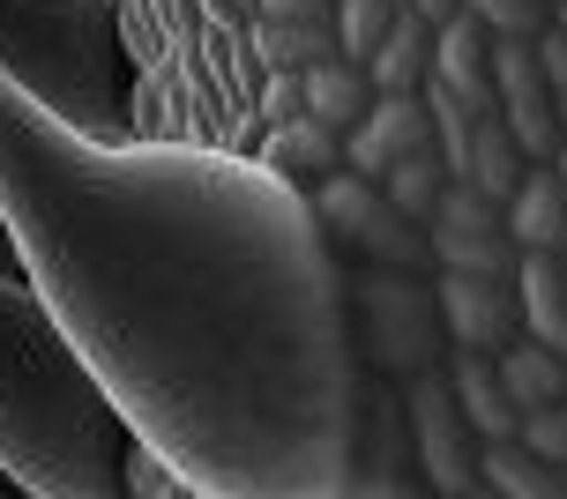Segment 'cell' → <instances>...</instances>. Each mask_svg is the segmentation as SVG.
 I'll use <instances>...</instances> for the list:
<instances>
[{"mask_svg":"<svg viewBox=\"0 0 567 499\" xmlns=\"http://www.w3.org/2000/svg\"><path fill=\"white\" fill-rule=\"evenodd\" d=\"M493 38H538L553 23V0H463Z\"/></svg>","mask_w":567,"mask_h":499,"instance_id":"obj_26","label":"cell"},{"mask_svg":"<svg viewBox=\"0 0 567 499\" xmlns=\"http://www.w3.org/2000/svg\"><path fill=\"white\" fill-rule=\"evenodd\" d=\"M307 195H313V217H321V231H329V247H351L359 261H373V269H425V261H433L425 223L403 217L367 171L337 165L329 179H313Z\"/></svg>","mask_w":567,"mask_h":499,"instance_id":"obj_6","label":"cell"},{"mask_svg":"<svg viewBox=\"0 0 567 499\" xmlns=\"http://www.w3.org/2000/svg\"><path fill=\"white\" fill-rule=\"evenodd\" d=\"M403 388V417H411V455H419V485L441 499H478L485 477H478V433L463 425V410H455L449 395V373L441 365H425V373H411V381H396Z\"/></svg>","mask_w":567,"mask_h":499,"instance_id":"obj_7","label":"cell"},{"mask_svg":"<svg viewBox=\"0 0 567 499\" xmlns=\"http://www.w3.org/2000/svg\"><path fill=\"white\" fill-rule=\"evenodd\" d=\"M515 440L530 447V455H545V462H560V470H567V395L515 417Z\"/></svg>","mask_w":567,"mask_h":499,"instance_id":"obj_27","label":"cell"},{"mask_svg":"<svg viewBox=\"0 0 567 499\" xmlns=\"http://www.w3.org/2000/svg\"><path fill=\"white\" fill-rule=\"evenodd\" d=\"M261 165H277L284 179H299V187H313V179H329V171L343 165V135L337 127H321L313 112H299V119H284V127H269V135L255 142Z\"/></svg>","mask_w":567,"mask_h":499,"instance_id":"obj_18","label":"cell"},{"mask_svg":"<svg viewBox=\"0 0 567 499\" xmlns=\"http://www.w3.org/2000/svg\"><path fill=\"white\" fill-rule=\"evenodd\" d=\"M493 365H501V388H508L515 417L567 395V358H560V351H545V343H530V335H515L508 351H493Z\"/></svg>","mask_w":567,"mask_h":499,"instance_id":"obj_22","label":"cell"},{"mask_svg":"<svg viewBox=\"0 0 567 499\" xmlns=\"http://www.w3.org/2000/svg\"><path fill=\"white\" fill-rule=\"evenodd\" d=\"M501 223H508L515 253L523 247H545V253H567V187L560 171H523V187L501 201Z\"/></svg>","mask_w":567,"mask_h":499,"instance_id":"obj_16","label":"cell"},{"mask_svg":"<svg viewBox=\"0 0 567 499\" xmlns=\"http://www.w3.org/2000/svg\"><path fill=\"white\" fill-rule=\"evenodd\" d=\"M433 83H449L471 105H493V30L455 8L449 23H433Z\"/></svg>","mask_w":567,"mask_h":499,"instance_id":"obj_14","label":"cell"},{"mask_svg":"<svg viewBox=\"0 0 567 499\" xmlns=\"http://www.w3.org/2000/svg\"><path fill=\"white\" fill-rule=\"evenodd\" d=\"M127 499H187V485L172 477V462L157 447H127Z\"/></svg>","mask_w":567,"mask_h":499,"instance_id":"obj_28","label":"cell"},{"mask_svg":"<svg viewBox=\"0 0 567 499\" xmlns=\"http://www.w3.org/2000/svg\"><path fill=\"white\" fill-rule=\"evenodd\" d=\"M553 23H560V30H567V0H553Z\"/></svg>","mask_w":567,"mask_h":499,"instance_id":"obj_33","label":"cell"},{"mask_svg":"<svg viewBox=\"0 0 567 499\" xmlns=\"http://www.w3.org/2000/svg\"><path fill=\"white\" fill-rule=\"evenodd\" d=\"M359 75H367V90H389V97H411V90H425V75H433V23H419L411 8H396L389 38H381V45L359 60Z\"/></svg>","mask_w":567,"mask_h":499,"instance_id":"obj_17","label":"cell"},{"mask_svg":"<svg viewBox=\"0 0 567 499\" xmlns=\"http://www.w3.org/2000/svg\"><path fill=\"white\" fill-rule=\"evenodd\" d=\"M373 187H381V195L396 201L403 217H419V223H425V209L441 201V187H449V165H441V149L425 142V149H403V157H396L389 171H381Z\"/></svg>","mask_w":567,"mask_h":499,"instance_id":"obj_24","label":"cell"},{"mask_svg":"<svg viewBox=\"0 0 567 499\" xmlns=\"http://www.w3.org/2000/svg\"><path fill=\"white\" fill-rule=\"evenodd\" d=\"M478 477H485V492H501V499H560L567 492L560 462L530 455L515 433L508 440H478Z\"/></svg>","mask_w":567,"mask_h":499,"instance_id":"obj_21","label":"cell"},{"mask_svg":"<svg viewBox=\"0 0 567 499\" xmlns=\"http://www.w3.org/2000/svg\"><path fill=\"white\" fill-rule=\"evenodd\" d=\"M343 305H351V351L381 381H411L425 365H441V351H449L441 299H433L425 269H373L367 261V277L343 283Z\"/></svg>","mask_w":567,"mask_h":499,"instance_id":"obj_5","label":"cell"},{"mask_svg":"<svg viewBox=\"0 0 567 499\" xmlns=\"http://www.w3.org/2000/svg\"><path fill=\"white\" fill-rule=\"evenodd\" d=\"M255 53L261 67H284V75H307L313 60H337V15H261L255 23Z\"/></svg>","mask_w":567,"mask_h":499,"instance_id":"obj_20","label":"cell"},{"mask_svg":"<svg viewBox=\"0 0 567 499\" xmlns=\"http://www.w3.org/2000/svg\"><path fill=\"white\" fill-rule=\"evenodd\" d=\"M403 8H411L419 23H449V15H455V8H463V0H403Z\"/></svg>","mask_w":567,"mask_h":499,"instance_id":"obj_31","label":"cell"},{"mask_svg":"<svg viewBox=\"0 0 567 499\" xmlns=\"http://www.w3.org/2000/svg\"><path fill=\"white\" fill-rule=\"evenodd\" d=\"M523 171H530V157H523L515 127L501 119V105H478V119H471V157H463V179H471L485 201H508L515 187H523Z\"/></svg>","mask_w":567,"mask_h":499,"instance_id":"obj_19","label":"cell"},{"mask_svg":"<svg viewBox=\"0 0 567 499\" xmlns=\"http://www.w3.org/2000/svg\"><path fill=\"white\" fill-rule=\"evenodd\" d=\"M508 283H515V313H523V335L567 358V269H560V253L523 247V253H515V269H508Z\"/></svg>","mask_w":567,"mask_h":499,"instance_id":"obj_13","label":"cell"},{"mask_svg":"<svg viewBox=\"0 0 567 499\" xmlns=\"http://www.w3.org/2000/svg\"><path fill=\"white\" fill-rule=\"evenodd\" d=\"M433 299H441V329H449L455 351H508L515 335H523V313H515V283L508 277L441 269V277H433Z\"/></svg>","mask_w":567,"mask_h":499,"instance_id":"obj_11","label":"cell"},{"mask_svg":"<svg viewBox=\"0 0 567 499\" xmlns=\"http://www.w3.org/2000/svg\"><path fill=\"white\" fill-rule=\"evenodd\" d=\"M560 269H567V253H560Z\"/></svg>","mask_w":567,"mask_h":499,"instance_id":"obj_34","label":"cell"},{"mask_svg":"<svg viewBox=\"0 0 567 499\" xmlns=\"http://www.w3.org/2000/svg\"><path fill=\"white\" fill-rule=\"evenodd\" d=\"M441 373H449V395H455V410H463V425H471L478 440H508L515 433V403H508V388H501L493 351H455Z\"/></svg>","mask_w":567,"mask_h":499,"instance_id":"obj_15","label":"cell"},{"mask_svg":"<svg viewBox=\"0 0 567 499\" xmlns=\"http://www.w3.org/2000/svg\"><path fill=\"white\" fill-rule=\"evenodd\" d=\"M433 142V119H425V97L411 90V97H389V90H373L367 112L343 127V165L367 171V179H381V171L396 165L403 149H425Z\"/></svg>","mask_w":567,"mask_h":499,"instance_id":"obj_12","label":"cell"},{"mask_svg":"<svg viewBox=\"0 0 567 499\" xmlns=\"http://www.w3.org/2000/svg\"><path fill=\"white\" fill-rule=\"evenodd\" d=\"M493 105H501V119L515 127L523 157H545V165H553V149H560L567 135H560L553 83H545L538 45H530V38H493Z\"/></svg>","mask_w":567,"mask_h":499,"instance_id":"obj_10","label":"cell"},{"mask_svg":"<svg viewBox=\"0 0 567 499\" xmlns=\"http://www.w3.org/2000/svg\"><path fill=\"white\" fill-rule=\"evenodd\" d=\"M343 492L396 499L419 492V455H411V417H403V388L381 373H359V417H351V485Z\"/></svg>","mask_w":567,"mask_h":499,"instance_id":"obj_8","label":"cell"},{"mask_svg":"<svg viewBox=\"0 0 567 499\" xmlns=\"http://www.w3.org/2000/svg\"><path fill=\"white\" fill-rule=\"evenodd\" d=\"M127 417L23 269H0V470L38 499L127 492Z\"/></svg>","mask_w":567,"mask_h":499,"instance_id":"obj_2","label":"cell"},{"mask_svg":"<svg viewBox=\"0 0 567 499\" xmlns=\"http://www.w3.org/2000/svg\"><path fill=\"white\" fill-rule=\"evenodd\" d=\"M425 247H433V269H471V277H508L515 269L501 201H485L471 179H449L441 201L425 209Z\"/></svg>","mask_w":567,"mask_h":499,"instance_id":"obj_9","label":"cell"},{"mask_svg":"<svg viewBox=\"0 0 567 499\" xmlns=\"http://www.w3.org/2000/svg\"><path fill=\"white\" fill-rule=\"evenodd\" d=\"M396 8H403V0H337V45H343V60H351V67H359V60L389 38Z\"/></svg>","mask_w":567,"mask_h":499,"instance_id":"obj_25","label":"cell"},{"mask_svg":"<svg viewBox=\"0 0 567 499\" xmlns=\"http://www.w3.org/2000/svg\"><path fill=\"white\" fill-rule=\"evenodd\" d=\"M261 15H337V0H261Z\"/></svg>","mask_w":567,"mask_h":499,"instance_id":"obj_30","label":"cell"},{"mask_svg":"<svg viewBox=\"0 0 567 499\" xmlns=\"http://www.w3.org/2000/svg\"><path fill=\"white\" fill-rule=\"evenodd\" d=\"M553 171H560V187H567V142H560V149H553Z\"/></svg>","mask_w":567,"mask_h":499,"instance_id":"obj_32","label":"cell"},{"mask_svg":"<svg viewBox=\"0 0 567 499\" xmlns=\"http://www.w3.org/2000/svg\"><path fill=\"white\" fill-rule=\"evenodd\" d=\"M0 223L187 499H343L367 365L299 179L255 149L90 142L0 75Z\"/></svg>","mask_w":567,"mask_h":499,"instance_id":"obj_1","label":"cell"},{"mask_svg":"<svg viewBox=\"0 0 567 499\" xmlns=\"http://www.w3.org/2000/svg\"><path fill=\"white\" fill-rule=\"evenodd\" d=\"M113 15L135 67V142L255 149L269 83L255 53L261 0H113Z\"/></svg>","mask_w":567,"mask_h":499,"instance_id":"obj_3","label":"cell"},{"mask_svg":"<svg viewBox=\"0 0 567 499\" xmlns=\"http://www.w3.org/2000/svg\"><path fill=\"white\" fill-rule=\"evenodd\" d=\"M0 75L90 142H135V67L113 0H0Z\"/></svg>","mask_w":567,"mask_h":499,"instance_id":"obj_4","label":"cell"},{"mask_svg":"<svg viewBox=\"0 0 567 499\" xmlns=\"http://www.w3.org/2000/svg\"><path fill=\"white\" fill-rule=\"evenodd\" d=\"M367 97H373L367 75H359L343 53L337 60H313V67H307V112L321 119V127H337V135H343V127L367 112Z\"/></svg>","mask_w":567,"mask_h":499,"instance_id":"obj_23","label":"cell"},{"mask_svg":"<svg viewBox=\"0 0 567 499\" xmlns=\"http://www.w3.org/2000/svg\"><path fill=\"white\" fill-rule=\"evenodd\" d=\"M299 112H307V75L269 67V83H261V135H269V127H284V119H299Z\"/></svg>","mask_w":567,"mask_h":499,"instance_id":"obj_29","label":"cell"}]
</instances>
